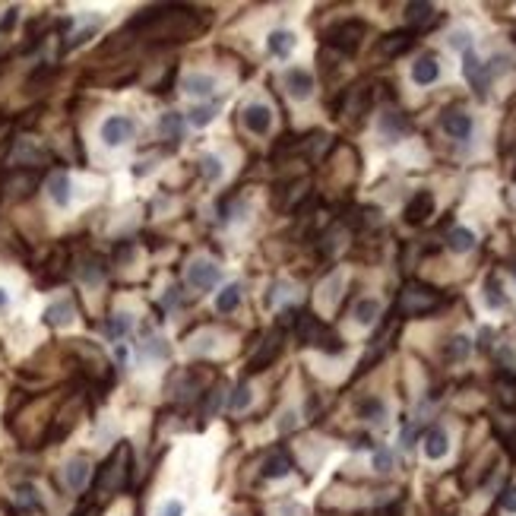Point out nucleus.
Masks as SVG:
<instances>
[{
  "instance_id": "obj_13",
  "label": "nucleus",
  "mask_w": 516,
  "mask_h": 516,
  "mask_svg": "<svg viewBox=\"0 0 516 516\" xmlns=\"http://www.w3.org/2000/svg\"><path fill=\"white\" fill-rule=\"evenodd\" d=\"M422 447H425L427 459H444L447 453H450V434H447L444 427H427Z\"/></svg>"
},
{
  "instance_id": "obj_11",
  "label": "nucleus",
  "mask_w": 516,
  "mask_h": 516,
  "mask_svg": "<svg viewBox=\"0 0 516 516\" xmlns=\"http://www.w3.org/2000/svg\"><path fill=\"white\" fill-rule=\"evenodd\" d=\"M412 45H415V29L390 32L386 38H380V54H383V57H399V54H405Z\"/></svg>"
},
{
  "instance_id": "obj_25",
  "label": "nucleus",
  "mask_w": 516,
  "mask_h": 516,
  "mask_svg": "<svg viewBox=\"0 0 516 516\" xmlns=\"http://www.w3.org/2000/svg\"><path fill=\"white\" fill-rule=\"evenodd\" d=\"M358 415L364 418V422H374V425H383L386 422V405H383V399H377V396H371V399H364L361 405H358Z\"/></svg>"
},
{
  "instance_id": "obj_47",
  "label": "nucleus",
  "mask_w": 516,
  "mask_h": 516,
  "mask_svg": "<svg viewBox=\"0 0 516 516\" xmlns=\"http://www.w3.org/2000/svg\"><path fill=\"white\" fill-rule=\"evenodd\" d=\"M6 304H10V291L0 288V310H6Z\"/></svg>"
},
{
  "instance_id": "obj_27",
  "label": "nucleus",
  "mask_w": 516,
  "mask_h": 516,
  "mask_svg": "<svg viewBox=\"0 0 516 516\" xmlns=\"http://www.w3.org/2000/svg\"><path fill=\"white\" fill-rule=\"evenodd\" d=\"M434 13H437V10H434L431 4H409V6H405V23L415 26V29H418V26H427V23H431Z\"/></svg>"
},
{
  "instance_id": "obj_16",
  "label": "nucleus",
  "mask_w": 516,
  "mask_h": 516,
  "mask_svg": "<svg viewBox=\"0 0 516 516\" xmlns=\"http://www.w3.org/2000/svg\"><path fill=\"white\" fill-rule=\"evenodd\" d=\"M405 133H409V120H405L403 114H396V111L380 114V137H383L386 142L403 140Z\"/></svg>"
},
{
  "instance_id": "obj_43",
  "label": "nucleus",
  "mask_w": 516,
  "mask_h": 516,
  "mask_svg": "<svg viewBox=\"0 0 516 516\" xmlns=\"http://www.w3.org/2000/svg\"><path fill=\"white\" fill-rule=\"evenodd\" d=\"M162 516H184V504H181V500H168V504L162 507Z\"/></svg>"
},
{
  "instance_id": "obj_46",
  "label": "nucleus",
  "mask_w": 516,
  "mask_h": 516,
  "mask_svg": "<svg viewBox=\"0 0 516 516\" xmlns=\"http://www.w3.org/2000/svg\"><path fill=\"white\" fill-rule=\"evenodd\" d=\"M295 422H298V415H295V412H285V415H282V425H279V427H282V431H288V427L295 425Z\"/></svg>"
},
{
  "instance_id": "obj_15",
  "label": "nucleus",
  "mask_w": 516,
  "mask_h": 516,
  "mask_svg": "<svg viewBox=\"0 0 516 516\" xmlns=\"http://www.w3.org/2000/svg\"><path fill=\"white\" fill-rule=\"evenodd\" d=\"M298 45V35L291 29H273L267 35V51L273 54V57H288L291 51H295Z\"/></svg>"
},
{
  "instance_id": "obj_39",
  "label": "nucleus",
  "mask_w": 516,
  "mask_h": 516,
  "mask_svg": "<svg viewBox=\"0 0 516 516\" xmlns=\"http://www.w3.org/2000/svg\"><path fill=\"white\" fill-rule=\"evenodd\" d=\"M222 405V386H215V390H209V403L206 409H203V418H213V412Z\"/></svg>"
},
{
  "instance_id": "obj_28",
  "label": "nucleus",
  "mask_w": 516,
  "mask_h": 516,
  "mask_svg": "<svg viewBox=\"0 0 516 516\" xmlns=\"http://www.w3.org/2000/svg\"><path fill=\"white\" fill-rule=\"evenodd\" d=\"M485 304L491 310H498V308H504V304H507L504 285H500L498 276H488V282H485Z\"/></svg>"
},
{
  "instance_id": "obj_34",
  "label": "nucleus",
  "mask_w": 516,
  "mask_h": 516,
  "mask_svg": "<svg viewBox=\"0 0 516 516\" xmlns=\"http://www.w3.org/2000/svg\"><path fill=\"white\" fill-rule=\"evenodd\" d=\"M142 355H146V358H165V355H168V345H165V339H159V336H149L146 342H142Z\"/></svg>"
},
{
  "instance_id": "obj_42",
  "label": "nucleus",
  "mask_w": 516,
  "mask_h": 516,
  "mask_svg": "<svg viewBox=\"0 0 516 516\" xmlns=\"http://www.w3.org/2000/svg\"><path fill=\"white\" fill-rule=\"evenodd\" d=\"M83 279L89 282V285H99V282H101V269H99V263H86Z\"/></svg>"
},
{
  "instance_id": "obj_30",
  "label": "nucleus",
  "mask_w": 516,
  "mask_h": 516,
  "mask_svg": "<svg viewBox=\"0 0 516 516\" xmlns=\"http://www.w3.org/2000/svg\"><path fill=\"white\" fill-rule=\"evenodd\" d=\"M469 352H472V339L469 336H453L450 345H447V358H450V361H463Z\"/></svg>"
},
{
  "instance_id": "obj_35",
  "label": "nucleus",
  "mask_w": 516,
  "mask_h": 516,
  "mask_svg": "<svg viewBox=\"0 0 516 516\" xmlns=\"http://www.w3.org/2000/svg\"><path fill=\"white\" fill-rule=\"evenodd\" d=\"M250 403H254V393H250L247 383H241L235 390V396H232V409L235 412H244V409H250Z\"/></svg>"
},
{
  "instance_id": "obj_8",
  "label": "nucleus",
  "mask_w": 516,
  "mask_h": 516,
  "mask_svg": "<svg viewBox=\"0 0 516 516\" xmlns=\"http://www.w3.org/2000/svg\"><path fill=\"white\" fill-rule=\"evenodd\" d=\"M463 73H466V79H469V83H472V89L478 92L481 99H485V95H488V83H491V79H488V73H485V64H481V60H478V54H475L472 47L463 54Z\"/></svg>"
},
{
  "instance_id": "obj_48",
  "label": "nucleus",
  "mask_w": 516,
  "mask_h": 516,
  "mask_svg": "<svg viewBox=\"0 0 516 516\" xmlns=\"http://www.w3.org/2000/svg\"><path fill=\"white\" fill-rule=\"evenodd\" d=\"M513 276H516V267H513Z\"/></svg>"
},
{
  "instance_id": "obj_32",
  "label": "nucleus",
  "mask_w": 516,
  "mask_h": 516,
  "mask_svg": "<svg viewBox=\"0 0 516 516\" xmlns=\"http://www.w3.org/2000/svg\"><path fill=\"white\" fill-rule=\"evenodd\" d=\"M485 73H488V79L510 73V57H507V54H494V57L485 64Z\"/></svg>"
},
{
  "instance_id": "obj_21",
  "label": "nucleus",
  "mask_w": 516,
  "mask_h": 516,
  "mask_svg": "<svg viewBox=\"0 0 516 516\" xmlns=\"http://www.w3.org/2000/svg\"><path fill=\"white\" fill-rule=\"evenodd\" d=\"M352 314H355L358 327H371V323H374L377 317H380V301H377V298H361V301L355 304V310H352Z\"/></svg>"
},
{
  "instance_id": "obj_40",
  "label": "nucleus",
  "mask_w": 516,
  "mask_h": 516,
  "mask_svg": "<svg viewBox=\"0 0 516 516\" xmlns=\"http://www.w3.org/2000/svg\"><path fill=\"white\" fill-rule=\"evenodd\" d=\"M500 507H504L507 513H516V485H510L504 494H500Z\"/></svg>"
},
{
  "instance_id": "obj_1",
  "label": "nucleus",
  "mask_w": 516,
  "mask_h": 516,
  "mask_svg": "<svg viewBox=\"0 0 516 516\" xmlns=\"http://www.w3.org/2000/svg\"><path fill=\"white\" fill-rule=\"evenodd\" d=\"M444 304V295L431 285H422V282H409L399 295V308L405 310L409 317H418V314H431Z\"/></svg>"
},
{
  "instance_id": "obj_23",
  "label": "nucleus",
  "mask_w": 516,
  "mask_h": 516,
  "mask_svg": "<svg viewBox=\"0 0 516 516\" xmlns=\"http://www.w3.org/2000/svg\"><path fill=\"white\" fill-rule=\"evenodd\" d=\"M133 327V317L130 314H111L105 323V336L111 339V342H118V339H124L127 332Z\"/></svg>"
},
{
  "instance_id": "obj_45",
  "label": "nucleus",
  "mask_w": 516,
  "mask_h": 516,
  "mask_svg": "<svg viewBox=\"0 0 516 516\" xmlns=\"http://www.w3.org/2000/svg\"><path fill=\"white\" fill-rule=\"evenodd\" d=\"M174 301H178V288H168V295L162 298V308H174Z\"/></svg>"
},
{
  "instance_id": "obj_2",
  "label": "nucleus",
  "mask_w": 516,
  "mask_h": 516,
  "mask_svg": "<svg viewBox=\"0 0 516 516\" xmlns=\"http://www.w3.org/2000/svg\"><path fill=\"white\" fill-rule=\"evenodd\" d=\"M364 32H368V26H364L361 19H345V23H336L327 32V45L336 47L339 54H355L358 45H361V38H364Z\"/></svg>"
},
{
  "instance_id": "obj_44",
  "label": "nucleus",
  "mask_w": 516,
  "mask_h": 516,
  "mask_svg": "<svg viewBox=\"0 0 516 516\" xmlns=\"http://www.w3.org/2000/svg\"><path fill=\"white\" fill-rule=\"evenodd\" d=\"M13 23H16V10H10L4 19H0V32H10V29H13Z\"/></svg>"
},
{
  "instance_id": "obj_24",
  "label": "nucleus",
  "mask_w": 516,
  "mask_h": 516,
  "mask_svg": "<svg viewBox=\"0 0 516 516\" xmlns=\"http://www.w3.org/2000/svg\"><path fill=\"white\" fill-rule=\"evenodd\" d=\"M237 304H241V285L237 282L225 285V288L219 291V298H215V310H219V314H232Z\"/></svg>"
},
{
  "instance_id": "obj_9",
  "label": "nucleus",
  "mask_w": 516,
  "mask_h": 516,
  "mask_svg": "<svg viewBox=\"0 0 516 516\" xmlns=\"http://www.w3.org/2000/svg\"><path fill=\"white\" fill-rule=\"evenodd\" d=\"M440 79V60L437 54H422V57L412 64V83L415 86H431Z\"/></svg>"
},
{
  "instance_id": "obj_33",
  "label": "nucleus",
  "mask_w": 516,
  "mask_h": 516,
  "mask_svg": "<svg viewBox=\"0 0 516 516\" xmlns=\"http://www.w3.org/2000/svg\"><path fill=\"white\" fill-rule=\"evenodd\" d=\"M16 507H23V510H32V507H38L35 485H19L16 488Z\"/></svg>"
},
{
  "instance_id": "obj_29",
  "label": "nucleus",
  "mask_w": 516,
  "mask_h": 516,
  "mask_svg": "<svg viewBox=\"0 0 516 516\" xmlns=\"http://www.w3.org/2000/svg\"><path fill=\"white\" fill-rule=\"evenodd\" d=\"M215 114H219V105H196V108H190L187 111V120L194 127H206Z\"/></svg>"
},
{
  "instance_id": "obj_5",
  "label": "nucleus",
  "mask_w": 516,
  "mask_h": 516,
  "mask_svg": "<svg viewBox=\"0 0 516 516\" xmlns=\"http://www.w3.org/2000/svg\"><path fill=\"white\" fill-rule=\"evenodd\" d=\"M219 279H222V269L215 267L213 260H194L187 269V282H190V288H196V291H209Z\"/></svg>"
},
{
  "instance_id": "obj_17",
  "label": "nucleus",
  "mask_w": 516,
  "mask_h": 516,
  "mask_svg": "<svg viewBox=\"0 0 516 516\" xmlns=\"http://www.w3.org/2000/svg\"><path fill=\"white\" fill-rule=\"evenodd\" d=\"M47 196H51V203H54V206H60V209L70 206L73 184H70V178H67L64 172H57V174H51V178H47Z\"/></svg>"
},
{
  "instance_id": "obj_20",
  "label": "nucleus",
  "mask_w": 516,
  "mask_h": 516,
  "mask_svg": "<svg viewBox=\"0 0 516 516\" xmlns=\"http://www.w3.org/2000/svg\"><path fill=\"white\" fill-rule=\"evenodd\" d=\"M288 469H291V459H288V453H282V450H273L267 456V463H263V475H267V478H285Z\"/></svg>"
},
{
  "instance_id": "obj_14",
  "label": "nucleus",
  "mask_w": 516,
  "mask_h": 516,
  "mask_svg": "<svg viewBox=\"0 0 516 516\" xmlns=\"http://www.w3.org/2000/svg\"><path fill=\"white\" fill-rule=\"evenodd\" d=\"M279 352H282V330H273V336H267V342L260 345V352L250 358V371H254V374L257 371H263L276 355H279Z\"/></svg>"
},
{
  "instance_id": "obj_26",
  "label": "nucleus",
  "mask_w": 516,
  "mask_h": 516,
  "mask_svg": "<svg viewBox=\"0 0 516 516\" xmlns=\"http://www.w3.org/2000/svg\"><path fill=\"white\" fill-rule=\"evenodd\" d=\"M447 247H450L453 254H466V250L475 247V232H469V228H453V232L447 235Z\"/></svg>"
},
{
  "instance_id": "obj_36",
  "label": "nucleus",
  "mask_w": 516,
  "mask_h": 516,
  "mask_svg": "<svg viewBox=\"0 0 516 516\" xmlns=\"http://www.w3.org/2000/svg\"><path fill=\"white\" fill-rule=\"evenodd\" d=\"M498 361L504 364L507 371H516V349H513L510 342H504V345L498 349Z\"/></svg>"
},
{
  "instance_id": "obj_3",
  "label": "nucleus",
  "mask_w": 516,
  "mask_h": 516,
  "mask_svg": "<svg viewBox=\"0 0 516 516\" xmlns=\"http://www.w3.org/2000/svg\"><path fill=\"white\" fill-rule=\"evenodd\" d=\"M133 133H137V124H133L127 114H111V118L101 120L99 137L108 149H118V146H124L127 140H133Z\"/></svg>"
},
{
  "instance_id": "obj_7",
  "label": "nucleus",
  "mask_w": 516,
  "mask_h": 516,
  "mask_svg": "<svg viewBox=\"0 0 516 516\" xmlns=\"http://www.w3.org/2000/svg\"><path fill=\"white\" fill-rule=\"evenodd\" d=\"M434 215V194L431 190H418L409 203H405V222L409 225H422Z\"/></svg>"
},
{
  "instance_id": "obj_10",
  "label": "nucleus",
  "mask_w": 516,
  "mask_h": 516,
  "mask_svg": "<svg viewBox=\"0 0 516 516\" xmlns=\"http://www.w3.org/2000/svg\"><path fill=\"white\" fill-rule=\"evenodd\" d=\"M89 475H92V466L86 456H73L70 463L64 466V481L70 491H83V488L89 485Z\"/></svg>"
},
{
  "instance_id": "obj_6",
  "label": "nucleus",
  "mask_w": 516,
  "mask_h": 516,
  "mask_svg": "<svg viewBox=\"0 0 516 516\" xmlns=\"http://www.w3.org/2000/svg\"><path fill=\"white\" fill-rule=\"evenodd\" d=\"M282 83H285V89H288L291 99H298V101L314 95V77H310L304 67H288V70L282 73Z\"/></svg>"
},
{
  "instance_id": "obj_4",
  "label": "nucleus",
  "mask_w": 516,
  "mask_h": 516,
  "mask_svg": "<svg viewBox=\"0 0 516 516\" xmlns=\"http://www.w3.org/2000/svg\"><path fill=\"white\" fill-rule=\"evenodd\" d=\"M241 124L257 137H267L269 127H273V111L267 105H260V101H250V105L241 108Z\"/></svg>"
},
{
  "instance_id": "obj_18",
  "label": "nucleus",
  "mask_w": 516,
  "mask_h": 516,
  "mask_svg": "<svg viewBox=\"0 0 516 516\" xmlns=\"http://www.w3.org/2000/svg\"><path fill=\"white\" fill-rule=\"evenodd\" d=\"M73 317H77V310H73V301L70 298H60V301H54L51 308L45 310V323L47 327H70Z\"/></svg>"
},
{
  "instance_id": "obj_31",
  "label": "nucleus",
  "mask_w": 516,
  "mask_h": 516,
  "mask_svg": "<svg viewBox=\"0 0 516 516\" xmlns=\"http://www.w3.org/2000/svg\"><path fill=\"white\" fill-rule=\"evenodd\" d=\"M200 172H203V178L206 181H219L222 174H225V168H222V159H215V155H203Z\"/></svg>"
},
{
  "instance_id": "obj_22",
  "label": "nucleus",
  "mask_w": 516,
  "mask_h": 516,
  "mask_svg": "<svg viewBox=\"0 0 516 516\" xmlns=\"http://www.w3.org/2000/svg\"><path fill=\"white\" fill-rule=\"evenodd\" d=\"M181 89H184L187 95H209L215 89V79L209 77V73H190V77H184Z\"/></svg>"
},
{
  "instance_id": "obj_37",
  "label": "nucleus",
  "mask_w": 516,
  "mask_h": 516,
  "mask_svg": "<svg viewBox=\"0 0 516 516\" xmlns=\"http://www.w3.org/2000/svg\"><path fill=\"white\" fill-rule=\"evenodd\" d=\"M374 469H377V472H390V469H393V453L386 450V447L374 450Z\"/></svg>"
},
{
  "instance_id": "obj_19",
  "label": "nucleus",
  "mask_w": 516,
  "mask_h": 516,
  "mask_svg": "<svg viewBox=\"0 0 516 516\" xmlns=\"http://www.w3.org/2000/svg\"><path fill=\"white\" fill-rule=\"evenodd\" d=\"M159 133L172 142H181L184 140V118H181L178 111H165L159 118Z\"/></svg>"
},
{
  "instance_id": "obj_38",
  "label": "nucleus",
  "mask_w": 516,
  "mask_h": 516,
  "mask_svg": "<svg viewBox=\"0 0 516 516\" xmlns=\"http://www.w3.org/2000/svg\"><path fill=\"white\" fill-rule=\"evenodd\" d=\"M450 45H453V47H459L463 54L469 51V47H472V35H469V29H456V32H453V35H450Z\"/></svg>"
},
{
  "instance_id": "obj_12",
  "label": "nucleus",
  "mask_w": 516,
  "mask_h": 516,
  "mask_svg": "<svg viewBox=\"0 0 516 516\" xmlns=\"http://www.w3.org/2000/svg\"><path fill=\"white\" fill-rule=\"evenodd\" d=\"M444 133L447 137H453V140H469L472 137V114H466V111H447L444 114Z\"/></svg>"
},
{
  "instance_id": "obj_41",
  "label": "nucleus",
  "mask_w": 516,
  "mask_h": 516,
  "mask_svg": "<svg viewBox=\"0 0 516 516\" xmlns=\"http://www.w3.org/2000/svg\"><path fill=\"white\" fill-rule=\"evenodd\" d=\"M213 349H215V336H213V332H203V336L194 342V352H213Z\"/></svg>"
}]
</instances>
